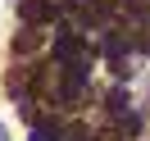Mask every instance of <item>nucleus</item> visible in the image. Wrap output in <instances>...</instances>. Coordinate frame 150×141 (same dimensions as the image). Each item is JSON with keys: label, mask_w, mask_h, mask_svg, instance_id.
Instances as JSON below:
<instances>
[{"label": "nucleus", "mask_w": 150, "mask_h": 141, "mask_svg": "<svg viewBox=\"0 0 150 141\" xmlns=\"http://www.w3.org/2000/svg\"><path fill=\"white\" fill-rule=\"evenodd\" d=\"M18 9L28 23H50V18L64 14V0H18Z\"/></svg>", "instance_id": "obj_1"}, {"label": "nucleus", "mask_w": 150, "mask_h": 141, "mask_svg": "<svg viewBox=\"0 0 150 141\" xmlns=\"http://www.w3.org/2000/svg\"><path fill=\"white\" fill-rule=\"evenodd\" d=\"M28 141H59V128L55 123H37V128L28 132Z\"/></svg>", "instance_id": "obj_2"}, {"label": "nucleus", "mask_w": 150, "mask_h": 141, "mask_svg": "<svg viewBox=\"0 0 150 141\" xmlns=\"http://www.w3.org/2000/svg\"><path fill=\"white\" fill-rule=\"evenodd\" d=\"M59 141H91V137H86L82 123H68V128H59Z\"/></svg>", "instance_id": "obj_3"}, {"label": "nucleus", "mask_w": 150, "mask_h": 141, "mask_svg": "<svg viewBox=\"0 0 150 141\" xmlns=\"http://www.w3.org/2000/svg\"><path fill=\"white\" fill-rule=\"evenodd\" d=\"M109 109H114V114L127 109V91H123V86H114V91H109Z\"/></svg>", "instance_id": "obj_4"}, {"label": "nucleus", "mask_w": 150, "mask_h": 141, "mask_svg": "<svg viewBox=\"0 0 150 141\" xmlns=\"http://www.w3.org/2000/svg\"><path fill=\"white\" fill-rule=\"evenodd\" d=\"M127 9H132V14H137V18H141V23H150V0H127Z\"/></svg>", "instance_id": "obj_5"}, {"label": "nucleus", "mask_w": 150, "mask_h": 141, "mask_svg": "<svg viewBox=\"0 0 150 141\" xmlns=\"http://www.w3.org/2000/svg\"><path fill=\"white\" fill-rule=\"evenodd\" d=\"M0 141H5V128H0Z\"/></svg>", "instance_id": "obj_6"}]
</instances>
